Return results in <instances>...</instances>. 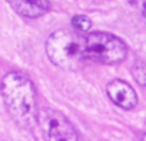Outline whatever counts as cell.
Here are the masks:
<instances>
[{
  "label": "cell",
  "instance_id": "obj_3",
  "mask_svg": "<svg viewBox=\"0 0 146 141\" xmlns=\"http://www.w3.org/2000/svg\"><path fill=\"white\" fill-rule=\"evenodd\" d=\"M127 53L124 41L111 33L96 31L85 36V59L110 66L123 62Z\"/></svg>",
  "mask_w": 146,
  "mask_h": 141
},
{
  "label": "cell",
  "instance_id": "obj_5",
  "mask_svg": "<svg viewBox=\"0 0 146 141\" xmlns=\"http://www.w3.org/2000/svg\"><path fill=\"white\" fill-rule=\"evenodd\" d=\"M106 94L115 105L123 109H132L137 104V95L131 85L122 80H113L106 86Z\"/></svg>",
  "mask_w": 146,
  "mask_h": 141
},
{
  "label": "cell",
  "instance_id": "obj_6",
  "mask_svg": "<svg viewBox=\"0 0 146 141\" xmlns=\"http://www.w3.org/2000/svg\"><path fill=\"white\" fill-rule=\"evenodd\" d=\"M10 5L18 14L27 18H36L50 10L49 0H9Z\"/></svg>",
  "mask_w": 146,
  "mask_h": 141
},
{
  "label": "cell",
  "instance_id": "obj_8",
  "mask_svg": "<svg viewBox=\"0 0 146 141\" xmlns=\"http://www.w3.org/2000/svg\"><path fill=\"white\" fill-rule=\"evenodd\" d=\"M133 78L142 86H146V63L145 62H137L132 68Z\"/></svg>",
  "mask_w": 146,
  "mask_h": 141
},
{
  "label": "cell",
  "instance_id": "obj_7",
  "mask_svg": "<svg viewBox=\"0 0 146 141\" xmlns=\"http://www.w3.org/2000/svg\"><path fill=\"white\" fill-rule=\"evenodd\" d=\"M72 25L74 27V30L80 31V32H88L91 28V21L86 15H74L72 18Z\"/></svg>",
  "mask_w": 146,
  "mask_h": 141
},
{
  "label": "cell",
  "instance_id": "obj_9",
  "mask_svg": "<svg viewBox=\"0 0 146 141\" xmlns=\"http://www.w3.org/2000/svg\"><path fill=\"white\" fill-rule=\"evenodd\" d=\"M142 13H144V15H145V18H146V1L144 3V8H142Z\"/></svg>",
  "mask_w": 146,
  "mask_h": 141
},
{
  "label": "cell",
  "instance_id": "obj_4",
  "mask_svg": "<svg viewBox=\"0 0 146 141\" xmlns=\"http://www.w3.org/2000/svg\"><path fill=\"white\" fill-rule=\"evenodd\" d=\"M46 141H78L77 132L64 114L53 109H45L38 116Z\"/></svg>",
  "mask_w": 146,
  "mask_h": 141
},
{
  "label": "cell",
  "instance_id": "obj_2",
  "mask_svg": "<svg viewBox=\"0 0 146 141\" xmlns=\"http://www.w3.org/2000/svg\"><path fill=\"white\" fill-rule=\"evenodd\" d=\"M46 54L59 68L77 69L85 61V36L72 30L55 31L46 40Z\"/></svg>",
  "mask_w": 146,
  "mask_h": 141
},
{
  "label": "cell",
  "instance_id": "obj_1",
  "mask_svg": "<svg viewBox=\"0 0 146 141\" xmlns=\"http://www.w3.org/2000/svg\"><path fill=\"white\" fill-rule=\"evenodd\" d=\"M1 95L12 118L19 126L31 128L37 119L36 91L25 73L10 72L1 81Z\"/></svg>",
  "mask_w": 146,
  "mask_h": 141
},
{
  "label": "cell",
  "instance_id": "obj_10",
  "mask_svg": "<svg viewBox=\"0 0 146 141\" xmlns=\"http://www.w3.org/2000/svg\"><path fill=\"white\" fill-rule=\"evenodd\" d=\"M139 141H146V134L142 135V136L140 137V140H139Z\"/></svg>",
  "mask_w": 146,
  "mask_h": 141
}]
</instances>
